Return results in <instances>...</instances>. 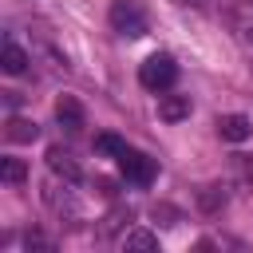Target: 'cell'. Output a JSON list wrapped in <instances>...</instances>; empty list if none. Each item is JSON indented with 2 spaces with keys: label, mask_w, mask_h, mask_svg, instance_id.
<instances>
[{
  "label": "cell",
  "mask_w": 253,
  "mask_h": 253,
  "mask_svg": "<svg viewBox=\"0 0 253 253\" xmlns=\"http://www.w3.org/2000/svg\"><path fill=\"white\" fill-rule=\"evenodd\" d=\"M28 63H32V55L16 43V40H4V51H0V67L8 71V75H24L28 71Z\"/></svg>",
  "instance_id": "ba28073f"
},
{
  "label": "cell",
  "mask_w": 253,
  "mask_h": 253,
  "mask_svg": "<svg viewBox=\"0 0 253 253\" xmlns=\"http://www.w3.org/2000/svg\"><path fill=\"white\" fill-rule=\"evenodd\" d=\"M111 28L123 36V40H138L150 32V16L142 8V0H115L111 4Z\"/></svg>",
  "instance_id": "6da1fadb"
},
{
  "label": "cell",
  "mask_w": 253,
  "mask_h": 253,
  "mask_svg": "<svg viewBox=\"0 0 253 253\" xmlns=\"http://www.w3.org/2000/svg\"><path fill=\"white\" fill-rule=\"evenodd\" d=\"M123 221H130V210H126V206L111 210V213H107V221H103V237H107V233H115V229H119Z\"/></svg>",
  "instance_id": "9a60e30c"
},
{
  "label": "cell",
  "mask_w": 253,
  "mask_h": 253,
  "mask_svg": "<svg viewBox=\"0 0 253 253\" xmlns=\"http://www.w3.org/2000/svg\"><path fill=\"white\" fill-rule=\"evenodd\" d=\"M158 119L162 123L190 119V95H158Z\"/></svg>",
  "instance_id": "8992f818"
},
{
  "label": "cell",
  "mask_w": 253,
  "mask_h": 253,
  "mask_svg": "<svg viewBox=\"0 0 253 253\" xmlns=\"http://www.w3.org/2000/svg\"><path fill=\"white\" fill-rule=\"evenodd\" d=\"M24 245H28V249H47V253L55 249V241H51L47 233H40V229H28V233H24Z\"/></svg>",
  "instance_id": "2e32d148"
},
{
  "label": "cell",
  "mask_w": 253,
  "mask_h": 253,
  "mask_svg": "<svg viewBox=\"0 0 253 253\" xmlns=\"http://www.w3.org/2000/svg\"><path fill=\"white\" fill-rule=\"evenodd\" d=\"M245 40H249V43H253V28H249V32H245Z\"/></svg>",
  "instance_id": "e0dca14e"
},
{
  "label": "cell",
  "mask_w": 253,
  "mask_h": 253,
  "mask_svg": "<svg viewBox=\"0 0 253 253\" xmlns=\"http://www.w3.org/2000/svg\"><path fill=\"white\" fill-rule=\"evenodd\" d=\"M217 206H225V190H217V186H206L202 190V210H217Z\"/></svg>",
  "instance_id": "5bb4252c"
},
{
  "label": "cell",
  "mask_w": 253,
  "mask_h": 253,
  "mask_svg": "<svg viewBox=\"0 0 253 253\" xmlns=\"http://www.w3.org/2000/svg\"><path fill=\"white\" fill-rule=\"evenodd\" d=\"M119 170H123V178H126V182H134V186H150V182H154V174H158L154 158H150V154H142V150H134V146H126V154L119 158Z\"/></svg>",
  "instance_id": "3957f363"
},
{
  "label": "cell",
  "mask_w": 253,
  "mask_h": 253,
  "mask_svg": "<svg viewBox=\"0 0 253 253\" xmlns=\"http://www.w3.org/2000/svg\"><path fill=\"white\" fill-rule=\"evenodd\" d=\"M47 166H51V174H59V178H67V182H79V178H83L75 154L63 150V146H51V150H47Z\"/></svg>",
  "instance_id": "5b68a950"
},
{
  "label": "cell",
  "mask_w": 253,
  "mask_h": 253,
  "mask_svg": "<svg viewBox=\"0 0 253 253\" xmlns=\"http://www.w3.org/2000/svg\"><path fill=\"white\" fill-rule=\"evenodd\" d=\"M174 79H178V63H174V55H166V51H154V55H146L142 59V67H138V83L146 87V91H166V87H174Z\"/></svg>",
  "instance_id": "7a4b0ae2"
},
{
  "label": "cell",
  "mask_w": 253,
  "mask_h": 253,
  "mask_svg": "<svg viewBox=\"0 0 253 253\" xmlns=\"http://www.w3.org/2000/svg\"><path fill=\"white\" fill-rule=\"evenodd\" d=\"M0 178H4L8 186H20V182L28 178V166H24L20 158H0Z\"/></svg>",
  "instance_id": "8fae6325"
},
{
  "label": "cell",
  "mask_w": 253,
  "mask_h": 253,
  "mask_svg": "<svg viewBox=\"0 0 253 253\" xmlns=\"http://www.w3.org/2000/svg\"><path fill=\"white\" fill-rule=\"evenodd\" d=\"M55 119H59V126H63V130H71V134H75V130L83 126V107H79L71 95H63V99L55 103Z\"/></svg>",
  "instance_id": "9c48e42d"
},
{
  "label": "cell",
  "mask_w": 253,
  "mask_h": 253,
  "mask_svg": "<svg viewBox=\"0 0 253 253\" xmlns=\"http://www.w3.org/2000/svg\"><path fill=\"white\" fill-rule=\"evenodd\" d=\"M217 134H221L225 142H245V138L253 134V123H249L245 115H221V119H217Z\"/></svg>",
  "instance_id": "52a82bcc"
},
{
  "label": "cell",
  "mask_w": 253,
  "mask_h": 253,
  "mask_svg": "<svg viewBox=\"0 0 253 253\" xmlns=\"http://www.w3.org/2000/svg\"><path fill=\"white\" fill-rule=\"evenodd\" d=\"M4 138H8V142H36V138H40V126H36L32 119L12 115V119H8V126H4Z\"/></svg>",
  "instance_id": "30bf717a"
},
{
  "label": "cell",
  "mask_w": 253,
  "mask_h": 253,
  "mask_svg": "<svg viewBox=\"0 0 253 253\" xmlns=\"http://www.w3.org/2000/svg\"><path fill=\"white\" fill-rule=\"evenodd\" d=\"M43 202H47V210L59 213V217H79V202H75V194H71L67 186L47 182V186H43Z\"/></svg>",
  "instance_id": "277c9868"
},
{
  "label": "cell",
  "mask_w": 253,
  "mask_h": 253,
  "mask_svg": "<svg viewBox=\"0 0 253 253\" xmlns=\"http://www.w3.org/2000/svg\"><path fill=\"white\" fill-rule=\"evenodd\" d=\"M95 150H99V154H111V158H123V154H126V142H123L119 134H99V138H95Z\"/></svg>",
  "instance_id": "7c38bea8"
},
{
  "label": "cell",
  "mask_w": 253,
  "mask_h": 253,
  "mask_svg": "<svg viewBox=\"0 0 253 253\" xmlns=\"http://www.w3.org/2000/svg\"><path fill=\"white\" fill-rule=\"evenodd\" d=\"M123 245H126V249H158V237L146 233V229H130V233L123 237Z\"/></svg>",
  "instance_id": "4fadbf2b"
}]
</instances>
